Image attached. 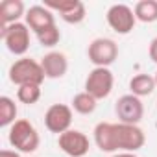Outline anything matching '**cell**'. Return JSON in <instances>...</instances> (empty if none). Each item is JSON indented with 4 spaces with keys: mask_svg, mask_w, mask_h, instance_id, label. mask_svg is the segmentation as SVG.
Returning <instances> with one entry per match:
<instances>
[{
    "mask_svg": "<svg viewBox=\"0 0 157 157\" xmlns=\"http://www.w3.org/2000/svg\"><path fill=\"white\" fill-rule=\"evenodd\" d=\"M44 72L41 67V61H35L32 57H21L10 67V82L17 87L22 85H41L44 82Z\"/></svg>",
    "mask_w": 157,
    "mask_h": 157,
    "instance_id": "obj_1",
    "label": "cell"
},
{
    "mask_svg": "<svg viewBox=\"0 0 157 157\" xmlns=\"http://www.w3.org/2000/svg\"><path fill=\"white\" fill-rule=\"evenodd\" d=\"M8 139H10V144L21 153H33L39 148V142H41L35 126L30 120H26V118L17 120L10 128Z\"/></svg>",
    "mask_w": 157,
    "mask_h": 157,
    "instance_id": "obj_2",
    "label": "cell"
},
{
    "mask_svg": "<svg viewBox=\"0 0 157 157\" xmlns=\"http://www.w3.org/2000/svg\"><path fill=\"white\" fill-rule=\"evenodd\" d=\"M0 37L13 56H24L30 48V28L26 22H15L4 26Z\"/></svg>",
    "mask_w": 157,
    "mask_h": 157,
    "instance_id": "obj_3",
    "label": "cell"
},
{
    "mask_svg": "<svg viewBox=\"0 0 157 157\" xmlns=\"http://www.w3.org/2000/svg\"><path fill=\"white\" fill-rule=\"evenodd\" d=\"M115 140H117V153L118 151L135 153L137 150H140L144 146L146 137H144V131L139 126L117 122L115 124Z\"/></svg>",
    "mask_w": 157,
    "mask_h": 157,
    "instance_id": "obj_4",
    "label": "cell"
},
{
    "mask_svg": "<svg viewBox=\"0 0 157 157\" xmlns=\"http://www.w3.org/2000/svg\"><path fill=\"white\" fill-rule=\"evenodd\" d=\"M113 85H115L113 72L105 67H94L85 80V93H89L96 100H102L111 94Z\"/></svg>",
    "mask_w": 157,
    "mask_h": 157,
    "instance_id": "obj_5",
    "label": "cell"
},
{
    "mask_svg": "<svg viewBox=\"0 0 157 157\" xmlns=\"http://www.w3.org/2000/svg\"><path fill=\"white\" fill-rule=\"evenodd\" d=\"M87 56H89V61L94 67L109 68V65H113L117 61V57H118V46H117V43L113 39L98 37L89 44Z\"/></svg>",
    "mask_w": 157,
    "mask_h": 157,
    "instance_id": "obj_6",
    "label": "cell"
},
{
    "mask_svg": "<svg viewBox=\"0 0 157 157\" xmlns=\"http://www.w3.org/2000/svg\"><path fill=\"white\" fill-rule=\"evenodd\" d=\"M107 24L113 32L120 33V35H128L133 28H135V22H137V17H135V11L126 6V4H113L109 10H107Z\"/></svg>",
    "mask_w": 157,
    "mask_h": 157,
    "instance_id": "obj_7",
    "label": "cell"
},
{
    "mask_svg": "<svg viewBox=\"0 0 157 157\" xmlns=\"http://www.w3.org/2000/svg\"><path fill=\"white\" fill-rule=\"evenodd\" d=\"M115 113L118 117V122L122 124H133L137 126L140 120H142V115H144V105L140 102L139 96L135 94H124L117 100L115 104Z\"/></svg>",
    "mask_w": 157,
    "mask_h": 157,
    "instance_id": "obj_8",
    "label": "cell"
},
{
    "mask_svg": "<svg viewBox=\"0 0 157 157\" xmlns=\"http://www.w3.org/2000/svg\"><path fill=\"white\" fill-rule=\"evenodd\" d=\"M72 124V107H68L67 104H54L46 109L44 113V126L50 133H65Z\"/></svg>",
    "mask_w": 157,
    "mask_h": 157,
    "instance_id": "obj_9",
    "label": "cell"
},
{
    "mask_svg": "<svg viewBox=\"0 0 157 157\" xmlns=\"http://www.w3.org/2000/svg\"><path fill=\"white\" fill-rule=\"evenodd\" d=\"M57 144L68 157H85L89 153V137L80 129H68L61 133Z\"/></svg>",
    "mask_w": 157,
    "mask_h": 157,
    "instance_id": "obj_10",
    "label": "cell"
},
{
    "mask_svg": "<svg viewBox=\"0 0 157 157\" xmlns=\"http://www.w3.org/2000/svg\"><path fill=\"white\" fill-rule=\"evenodd\" d=\"M41 67L48 80H59L68 70V61L63 52H48L41 59Z\"/></svg>",
    "mask_w": 157,
    "mask_h": 157,
    "instance_id": "obj_11",
    "label": "cell"
},
{
    "mask_svg": "<svg viewBox=\"0 0 157 157\" xmlns=\"http://www.w3.org/2000/svg\"><path fill=\"white\" fill-rule=\"evenodd\" d=\"M26 24L32 32H35V35L50 26L56 24V19H54V13L46 8V6H32L28 11H26Z\"/></svg>",
    "mask_w": 157,
    "mask_h": 157,
    "instance_id": "obj_12",
    "label": "cell"
},
{
    "mask_svg": "<svg viewBox=\"0 0 157 157\" xmlns=\"http://www.w3.org/2000/svg\"><path fill=\"white\" fill-rule=\"evenodd\" d=\"M94 142L105 153H117V140H115V124L100 122L94 128Z\"/></svg>",
    "mask_w": 157,
    "mask_h": 157,
    "instance_id": "obj_13",
    "label": "cell"
},
{
    "mask_svg": "<svg viewBox=\"0 0 157 157\" xmlns=\"http://www.w3.org/2000/svg\"><path fill=\"white\" fill-rule=\"evenodd\" d=\"M26 8L22 0H2L0 4V22L4 26L21 22V17H26Z\"/></svg>",
    "mask_w": 157,
    "mask_h": 157,
    "instance_id": "obj_14",
    "label": "cell"
},
{
    "mask_svg": "<svg viewBox=\"0 0 157 157\" xmlns=\"http://www.w3.org/2000/svg\"><path fill=\"white\" fill-rule=\"evenodd\" d=\"M155 78L150 74H137L129 80V91L131 94L142 98V96H150L155 91Z\"/></svg>",
    "mask_w": 157,
    "mask_h": 157,
    "instance_id": "obj_15",
    "label": "cell"
},
{
    "mask_svg": "<svg viewBox=\"0 0 157 157\" xmlns=\"http://www.w3.org/2000/svg\"><path fill=\"white\" fill-rule=\"evenodd\" d=\"M17 122V104L10 96H0V126L11 128Z\"/></svg>",
    "mask_w": 157,
    "mask_h": 157,
    "instance_id": "obj_16",
    "label": "cell"
},
{
    "mask_svg": "<svg viewBox=\"0 0 157 157\" xmlns=\"http://www.w3.org/2000/svg\"><path fill=\"white\" fill-rule=\"evenodd\" d=\"M137 21L140 22H155L157 21V0H140L133 8Z\"/></svg>",
    "mask_w": 157,
    "mask_h": 157,
    "instance_id": "obj_17",
    "label": "cell"
},
{
    "mask_svg": "<svg viewBox=\"0 0 157 157\" xmlns=\"http://www.w3.org/2000/svg\"><path fill=\"white\" fill-rule=\"evenodd\" d=\"M96 98L94 96H91L89 93H78L74 98H72V109L76 111V113H80V115H91V113H94V109H96Z\"/></svg>",
    "mask_w": 157,
    "mask_h": 157,
    "instance_id": "obj_18",
    "label": "cell"
},
{
    "mask_svg": "<svg viewBox=\"0 0 157 157\" xmlns=\"http://www.w3.org/2000/svg\"><path fill=\"white\" fill-rule=\"evenodd\" d=\"M41 98V85H22L17 89V100L26 105L37 104Z\"/></svg>",
    "mask_w": 157,
    "mask_h": 157,
    "instance_id": "obj_19",
    "label": "cell"
},
{
    "mask_svg": "<svg viewBox=\"0 0 157 157\" xmlns=\"http://www.w3.org/2000/svg\"><path fill=\"white\" fill-rule=\"evenodd\" d=\"M37 41H39L41 46L52 48V46H56V44L61 41V32H59V28L54 24V26H50V28L39 32V33H37Z\"/></svg>",
    "mask_w": 157,
    "mask_h": 157,
    "instance_id": "obj_20",
    "label": "cell"
},
{
    "mask_svg": "<svg viewBox=\"0 0 157 157\" xmlns=\"http://www.w3.org/2000/svg\"><path fill=\"white\" fill-rule=\"evenodd\" d=\"M85 15H87V11H85V4L83 2H78L70 11H67V13H63V15H59L67 24H80L83 19H85Z\"/></svg>",
    "mask_w": 157,
    "mask_h": 157,
    "instance_id": "obj_21",
    "label": "cell"
},
{
    "mask_svg": "<svg viewBox=\"0 0 157 157\" xmlns=\"http://www.w3.org/2000/svg\"><path fill=\"white\" fill-rule=\"evenodd\" d=\"M148 54H150V59H151L153 63H157V37L151 39L150 48H148Z\"/></svg>",
    "mask_w": 157,
    "mask_h": 157,
    "instance_id": "obj_22",
    "label": "cell"
},
{
    "mask_svg": "<svg viewBox=\"0 0 157 157\" xmlns=\"http://www.w3.org/2000/svg\"><path fill=\"white\" fill-rule=\"evenodd\" d=\"M0 157H21V151H17V150H2L0 151Z\"/></svg>",
    "mask_w": 157,
    "mask_h": 157,
    "instance_id": "obj_23",
    "label": "cell"
},
{
    "mask_svg": "<svg viewBox=\"0 0 157 157\" xmlns=\"http://www.w3.org/2000/svg\"><path fill=\"white\" fill-rule=\"evenodd\" d=\"M111 157H139L135 153H129V151H118V153H113Z\"/></svg>",
    "mask_w": 157,
    "mask_h": 157,
    "instance_id": "obj_24",
    "label": "cell"
},
{
    "mask_svg": "<svg viewBox=\"0 0 157 157\" xmlns=\"http://www.w3.org/2000/svg\"><path fill=\"white\" fill-rule=\"evenodd\" d=\"M153 78H155V85H157V72H155V76H153Z\"/></svg>",
    "mask_w": 157,
    "mask_h": 157,
    "instance_id": "obj_25",
    "label": "cell"
}]
</instances>
